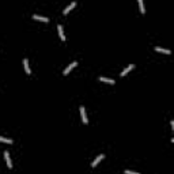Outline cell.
Listing matches in <instances>:
<instances>
[{
    "label": "cell",
    "mask_w": 174,
    "mask_h": 174,
    "mask_svg": "<svg viewBox=\"0 0 174 174\" xmlns=\"http://www.w3.org/2000/svg\"><path fill=\"white\" fill-rule=\"evenodd\" d=\"M80 114H82V121H83V124H87V122H89V120H87V116H86V109H84V106H80Z\"/></svg>",
    "instance_id": "6da1fadb"
},
{
    "label": "cell",
    "mask_w": 174,
    "mask_h": 174,
    "mask_svg": "<svg viewBox=\"0 0 174 174\" xmlns=\"http://www.w3.org/2000/svg\"><path fill=\"white\" fill-rule=\"evenodd\" d=\"M76 65H78V63H76V61L71 63V64H69V65H68V67H67V68L64 69V71H63V73H64V75H67V73H69V72H71V69H72V68H75Z\"/></svg>",
    "instance_id": "7a4b0ae2"
},
{
    "label": "cell",
    "mask_w": 174,
    "mask_h": 174,
    "mask_svg": "<svg viewBox=\"0 0 174 174\" xmlns=\"http://www.w3.org/2000/svg\"><path fill=\"white\" fill-rule=\"evenodd\" d=\"M103 158H105V155H103V154H101L99 156H97V158L94 159V162L91 163V167H97V166H98V163L101 162V160H102Z\"/></svg>",
    "instance_id": "3957f363"
},
{
    "label": "cell",
    "mask_w": 174,
    "mask_h": 174,
    "mask_svg": "<svg viewBox=\"0 0 174 174\" xmlns=\"http://www.w3.org/2000/svg\"><path fill=\"white\" fill-rule=\"evenodd\" d=\"M133 68H135V64H129L128 67H126V68L125 69H124V71L121 72V73H120V76H125L126 75V73H128V72H130V71H132V69Z\"/></svg>",
    "instance_id": "277c9868"
},
{
    "label": "cell",
    "mask_w": 174,
    "mask_h": 174,
    "mask_svg": "<svg viewBox=\"0 0 174 174\" xmlns=\"http://www.w3.org/2000/svg\"><path fill=\"white\" fill-rule=\"evenodd\" d=\"M4 158H6V162H7V166L11 169V167H12V162H11V158H10V152L8 151H4Z\"/></svg>",
    "instance_id": "5b68a950"
},
{
    "label": "cell",
    "mask_w": 174,
    "mask_h": 174,
    "mask_svg": "<svg viewBox=\"0 0 174 174\" xmlns=\"http://www.w3.org/2000/svg\"><path fill=\"white\" fill-rule=\"evenodd\" d=\"M75 6H76V2H72L71 4H68V6H67V7H65V10H64V11H63V14H64V15H65V14H68V12L71 11V10H72L73 7H75Z\"/></svg>",
    "instance_id": "8992f818"
},
{
    "label": "cell",
    "mask_w": 174,
    "mask_h": 174,
    "mask_svg": "<svg viewBox=\"0 0 174 174\" xmlns=\"http://www.w3.org/2000/svg\"><path fill=\"white\" fill-rule=\"evenodd\" d=\"M33 19H38V21H42V22H49V18L41 16V15H33Z\"/></svg>",
    "instance_id": "52a82bcc"
},
{
    "label": "cell",
    "mask_w": 174,
    "mask_h": 174,
    "mask_svg": "<svg viewBox=\"0 0 174 174\" xmlns=\"http://www.w3.org/2000/svg\"><path fill=\"white\" fill-rule=\"evenodd\" d=\"M57 30H59V35H60V38L63 39V41H65V34H64V31H63V27L61 26H57Z\"/></svg>",
    "instance_id": "ba28073f"
},
{
    "label": "cell",
    "mask_w": 174,
    "mask_h": 174,
    "mask_svg": "<svg viewBox=\"0 0 174 174\" xmlns=\"http://www.w3.org/2000/svg\"><path fill=\"white\" fill-rule=\"evenodd\" d=\"M99 80H101V82H105V83H110V84H114V80L109 79V78H105V76H101Z\"/></svg>",
    "instance_id": "9c48e42d"
},
{
    "label": "cell",
    "mask_w": 174,
    "mask_h": 174,
    "mask_svg": "<svg viewBox=\"0 0 174 174\" xmlns=\"http://www.w3.org/2000/svg\"><path fill=\"white\" fill-rule=\"evenodd\" d=\"M156 52H160V53H165V55H170V51L169 49H165V48H159V46H156L155 48Z\"/></svg>",
    "instance_id": "30bf717a"
},
{
    "label": "cell",
    "mask_w": 174,
    "mask_h": 174,
    "mask_svg": "<svg viewBox=\"0 0 174 174\" xmlns=\"http://www.w3.org/2000/svg\"><path fill=\"white\" fill-rule=\"evenodd\" d=\"M23 65H25V71L27 72V73H30L31 71H30V65H29V61H27V59H25L23 60Z\"/></svg>",
    "instance_id": "8fae6325"
},
{
    "label": "cell",
    "mask_w": 174,
    "mask_h": 174,
    "mask_svg": "<svg viewBox=\"0 0 174 174\" xmlns=\"http://www.w3.org/2000/svg\"><path fill=\"white\" fill-rule=\"evenodd\" d=\"M0 142L2 143H6V144H12V140L11 139H7V138H3V136H0Z\"/></svg>",
    "instance_id": "7c38bea8"
},
{
    "label": "cell",
    "mask_w": 174,
    "mask_h": 174,
    "mask_svg": "<svg viewBox=\"0 0 174 174\" xmlns=\"http://www.w3.org/2000/svg\"><path fill=\"white\" fill-rule=\"evenodd\" d=\"M139 7H140V12H142V14H146V10H144V3H143V0H139Z\"/></svg>",
    "instance_id": "4fadbf2b"
},
{
    "label": "cell",
    "mask_w": 174,
    "mask_h": 174,
    "mask_svg": "<svg viewBox=\"0 0 174 174\" xmlns=\"http://www.w3.org/2000/svg\"><path fill=\"white\" fill-rule=\"evenodd\" d=\"M124 173H125V174H139V173H136V171H130V170H125Z\"/></svg>",
    "instance_id": "5bb4252c"
}]
</instances>
